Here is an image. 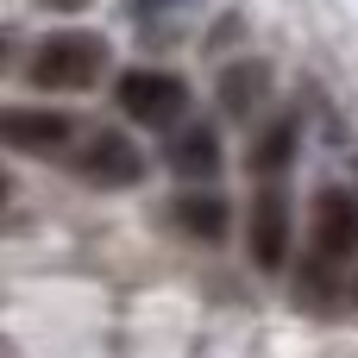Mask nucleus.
Here are the masks:
<instances>
[{
  "label": "nucleus",
  "mask_w": 358,
  "mask_h": 358,
  "mask_svg": "<svg viewBox=\"0 0 358 358\" xmlns=\"http://www.w3.org/2000/svg\"><path fill=\"white\" fill-rule=\"evenodd\" d=\"M289 189L283 182H258L252 195V220H245V245H252V264L258 271H283L289 264Z\"/></svg>",
  "instance_id": "nucleus-6"
},
{
  "label": "nucleus",
  "mask_w": 358,
  "mask_h": 358,
  "mask_svg": "<svg viewBox=\"0 0 358 358\" xmlns=\"http://www.w3.org/2000/svg\"><path fill=\"white\" fill-rule=\"evenodd\" d=\"M107 76V38L94 31H50L25 57V82L38 94H88Z\"/></svg>",
  "instance_id": "nucleus-2"
},
{
  "label": "nucleus",
  "mask_w": 358,
  "mask_h": 358,
  "mask_svg": "<svg viewBox=\"0 0 358 358\" xmlns=\"http://www.w3.org/2000/svg\"><path fill=\"white\" fill-rule=\"evenodd\" d=\"M296 145H302V120H296V113H277V120L252 138V151H245L252 176H258V182H283V170L296 164Z\"/></svg>",
  "instance_id": "nucleus-9"
},
{
  "label": "nucleus",
  "mask_w": 358,
  "mask_h": 358,
  "mask_svg": "<svg viewBox=\"0 0 358 358\" xmlns=\"http://www.w3.org/2000/svg\"><path fill=\"white\" fill-rule=\"evenodd\" d=\"M302 271H296V296L308 308H334L340 302V271L358 252V195L346 182L315 189L308 201V239H302Z\"/></svg>",
  "instance_id": "nucleus-1"
},
{
  "label": "nucleus",
  "mask_w": 358,
  "mask_h": 358,
  "mask_svg": "<svg viewBox=\"0 0 358 358\" xmlns=\"http://www.w3.org/2000/svg\"><path fill=\"white\" fill-rule=\"evenodd\" d=\"M0 138L19 157H69L76 138H82V126L69 113H57V107H6L0 113Z\"/></svg>",
  "instance_id": "nucleus-5"
},
{
  "label": "nucleus",
  "mask_w": 358,
  "mask_h": 358,
  "mask_svg": "<svg viewBox=\"0 0 358 358\" xmlns=\"http://www.w3.org/2000/svg\"><path fill=\"white\" fill-rule=\"evenodd\" d=\"M264 101H271V63L239 57V63L220 69V113H227V120H252Z\"/></svg>",
  "instance_id": "nucleus-8"
},
{
  "label": "nucleus",
  "mask_w": 358,
  "mask_h": 358,
  "mask_svg": "<svg viewBox=\"0 0 358 358\" xmlns=\"http://www.w3.org/2000/svg\"><path fill=\"white\" fill-rule=\"evenodd\" d=\"M69 170H76L88 189H132V182L145 176V151H138L126 132H113V126H88V132L76 138V151H69Z\"/></svg>",
  "instance_id": "nucleus-4"
},
{
  "label": "nucleus",
  "mask_w": 358,
  "mask_h": 358,
  "mask_svg": "<svg viewBox=\"0 0 358 358\" xmlns=\"http://www.w3.org/2000/svg\"><path fill=\"white\" fill-rule=\"evenodd\" d=\"M176 6H189V0H132V19H138V25H151V19L176 13Z\"/></svg>",
  "instance_id": "nucleus-11"
},
{
  "label": "nucleus",
  "mask_w": 358,
  "mask_h": 358,
  "mask_svg": "<svg viewBox=\"0 0 358 358\" xmlns=\"http://www.w3.org/2000/svg\"><path fill=\"white\" fill-rule=\"evenodd\" d=\"M164 164H170L189 189L214 182V176H220V164H227L220 132H214V126H201V120H182V126L170 132V145H164Z\"/></svg>",
  "instance_id": "nucleus-7"
},
{
  "label": "nucleus",
  "mask_w": 358,
  "mask_h": 358,
  "mask_svg": "<svg viewBox=\"0 0 358 358\" xmlns=\"http://www.w3.org/2000/svg\"><path fill=\"white\" fill-rule=\"evenodd\" d=\"M113 101H120V113H126L132 126H151V132H176V126L189 120V82H182L176 69L138 63V69H126V76L113 82Z\"/></svg>",
  "instance_id": "nucleus-3"
},
{
  "label": "nucleus",
  "mask_w": 358,
  "mask_h": 358,
  "mask_svg": "<svg viewBox=\"0 0 358 358\" xmlns=\"http://www.w3.org/2000/svg\"><path fill=\"white\" fill-rule=\"evenodd\" d=\"M170 220H176L189 239H201V245H220V239H227V227H233V208H227L214 189H182V195L170 201Z\"/></svg>",
  "instance_id": "nucleus-10"
}]
</instances>
